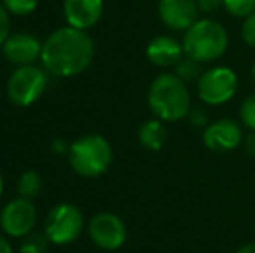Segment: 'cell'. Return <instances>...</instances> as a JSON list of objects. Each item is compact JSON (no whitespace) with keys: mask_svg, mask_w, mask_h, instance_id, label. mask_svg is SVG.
Returning a JSON list of instances; mask_svg holds the SVG:
<instances>
[{"mask_svg":"<svg viewBox=\"0 0 255 253\" xmlns=\"http://www.w3.org/2000/svg\"><path fill=\"white\" fill-rule=\"evenodd\" d=\"M240 118L243 127H247L250 132H255V92L243 99L240 106Z\"/></svg>","mask_w":255,"mask_h":253,"instance_id":"cell-20","label":"cell"},{"mask_svg":"<svg viewBox=\"0 0 255 253\" xmlns=\"http://www.w3.org/2000/svg\"><path fill=\"white\" fill-rule=\"evenodd\" d=\"M168 137L167 127L163 125V122L158 118L148 120L139 128V142L142 148H146L148 151H158L165 146Z\"/></svg>","mask_w":255,"mask_h":253,"instance_id":"cell-15","label":"cell"},{"mask_svg":"<svg viewBox=\"0 0 255 253\" xmlns=\"http://www.w3.org/2000/svg\"><path fill=\"white\" fill-rule=\"evenodd\" d=\"M148 104L153 115L161 122H179L188 118L191 109V95L188 85L175 73H161L151 82L148 90Z\"/></svg>","mask_w":255,"mask_h":253,"instance_id":"cell-2","label":"cell"},{"mask_svg":"<svg viewBox=\"0 0 255 253\" xmlns=\"http://www.w3.org/2000/svg\"><path fill=\"white\" fill-rule=\"evenodd\" d=\"M94 40L85 30L61 28L42 44V64L54 77H75L91 66Z\"/></svg>","mask_w":255,"mask_h":253,"instance_id":"cell-1","label":"cell"},{"mask_svg":"<svg viewBox=\"0 0 255 253\" xmlns=\"http://www.w3.org/2000/svg\"><path fill=\"white\" fill-rule=\"evenodd\" d=\"M229 37L226 28L219 21L202 17L184 31L182 47L188 58L198 63H214L226 54Z\"/></svg>","mask_w":255,"mask_h":253,"instance_id":"cell-3","label":"cell"},{"mask_svg":"<svg viewBox=\"0 0 255 253\" xmlns=\"http://www.w3.org/2000/svg\"><path fill=\"white\" fill-rule=\"evenodd\" d=\"M47 77L37 66H19L7 82V95L16 106H30L44 94Z\"/></svg>","mask_w":255,"mask_h":253,"instance_id":"cell-6","label":"cell"},{"mask_svg":"<svg viewBox=\"0 0 255 253\" xmlns=\"http://www.w3.org/2000/svg\"><path fill=\"white\" fill-rule=\"evenodd\" d=\"M49 247V238L40 233H33L24 236V241L21 245V253H45Z\"/></svg>","mask_w":255,"mask_h":253,"instance_id":"cell-18","label":"cell"},{"mask_svg":"<svg viewBox=\"0 0 255 253\" xmlns=\"http://www.w3.org/2000/svg\"><path fill=\"white\" fill-rule=\"evenodd\" d=\"M235 253H255V243H249V245H243L242 248H238Z\"/></svg>","mask_w":255,"mask_h":253,"instance_id":"cell-28","label":"cell"},{"mask_svg":"<svg viewBox=\"0 0 255 253\" xmlns=\"http://www.w3.org/2000/svg\"><path fill=\"white\" fill-rule=\"evenodd\" d=\"M0 253H12V247L5 238L0 236Z\"/></svg>","mask_w":255,"mask_h":253,"instance_id":"cell-27","label":"cell"},{"mask_svg":"<svg viewBox=\"0 0 255 253\" xmlns=\"http://www.w3.org/2000/svg\"><path fill=\"white\" fill-rule=\"evenodd\" d=\"M146 56L154 66L158 68H170L177 66V63L184 58V47L182 42L177 38L168 37V35H160L154 37L146 47Z\"/></svg>","mask_w":255,"mask_h":253,"instance_id":"cell-14","label":"cell"},{"mask_svg":"<svg viewBox=\"0 0 255 253\" xmlns=\"http://www.w3.org/2000/svg\"><path fill=\"white\" fill-rule=\"evenodd\" d=\"M37 222L35 205L26 198H17L7 203L0 213V226L10 238H24L31 233Z\"/></svg>","mask_w":255,"mask_h":253,"instance_id":"cell-9","label":"cell"},{"mask_svg":"<svg viewBox=\"0 0 255 253\" xmlns=\"http://www.w3.org/2000/svg\"><path fill=\"white\" fill-rule=\"evenodd\" d=\"M188 120L193 127L196 128H207L210 123H208V111L202 106H191L188 113Z\"/></svg>","mask_w":255,"mask_h":253,"instance_id":"cell-22","label":"cell"},{"mask_svg":"<svg viewBox=\"0 0 255 253\" xmlns=\"http://www.w3.org/2000/svg\"><path fill=\"white\" fill-rule=\"evenodd\" d=\"M2 191H3V179H2V173H0V196H2Z\"/></svg>","mask_w":255,"mask_h":253,"instance_id":"cell-30","label":"cell"},{"mask_svg":"<svg viewBox=\"0 0 255 253\" xmlns=\"http://www.w3.org/2000/svg\"><path fill=\"white\" fill-rule=\"evenodd\" d=\"M103 0H64L68 24L77 30L92 28L103 16Z\"/></svg>","mask_w":255,"mask_h":253,"instance_id":"cell-13","label":"cell"},{"mask_svg":"<svg viewBox=\"0 0 255 253\" xmlns=\"http://www.w3.org/2000/svg\"><path fill=\"white\" fill-rule=\"evenodd\" d=\"M222 7L231 16L245 19L252 12H255V0H224V5Z\"/></svg>","mask_w":255,"mask_h":253,"instance_id":"cell-19","label":"cell"},{"mask_svg":"<svg viewBox=\"0 0 255 253\" xmlns=\"http://www.w3.org/2000/svg\"><path fill=\"white\" fill-rule=\"evenodd\" d=\"M238 75L228 66H214L205 70L196 84V92L207 106H222L238 92Z\"/></svg>","mask_w":255,"mask_h":253,"instance_id":"cell-5","label":"cell"},{"mask_svg":"<svg viewBox=\"0 0 255 253\" xmlns=\"http://www.w3.org/2000/svg\"><path fill=\"white\" fill-rule=\"evenodd\" d=\"M89 236L99 248L108 252L118 250L127 240V227L115 213H98L89 222Z\"/></svg>","mask_w":255,"mask_h":253,"instance_id":"cell-8","label":"cell"},{"mask_svg":"<svg viewBox=\"0 0 255 253\" xmlns=\"http://www.w3.org/2000/svg\"><path fill=\"white\" fill-rule=\"evenodd\" d=\"M37 5L38 0H3V7L16 16H26V14L33 12Z\"/></svg>","mask_w":255,"mask_h":253,"instance_id":"cell-21","label":"cell"},{"mask_svg":"<svg viewBox=\"0 0 255 253\" xmlns=\"http://www.w3.org/2000/svg\"><path fill=\"white\" fill-rule=\"evenodd\" d=\"M250 75H252V80L255 82V63L252 64V68H250Z\"/></svg>","mask_w":255,"mask_h":253,"instance_id":"cell-29","label":"cell"},{"mask_svg":"<svg viewBox=\"0 0 255 253\" xmlns=\"http://www.w3.org/2000/svg\"><path fill=\"white\" fill-rule=\"evenodd\" d=\"M84 217L75 205L61 203L54 206L45 219V236L54 245H68L80 236Z\"/></svg>","mask_w":255,"mask_h":253,"instance_id":"cell-7","label":"cell"},{"mask_svg":"<svg viewBox=\"0 0 255 253\" xmlns=\"http://www.w3.org/2000/svg\"><path fill=\"white\" fill-rule=\"evenodd\" d=\"M10 19H9V10L3 5H0V45L5 44V40L10 37Z\"/></svg>","mask_w":255,"mask_h":253,"instance_id":"cell-24","label":"cell"},{"mask_svg":"<svg viewBox=\"0 0 255 253\" xmlns=\"http://www.w3.org/2000/svg\"><path fill=\"white\" fill-rule=\"evenodd\" d=\"M198 2L196 0H160L158 14L168 30L186 31L191 28L198 17Z\"/></svg>","mask_w":255,"mask_h":253,"instance_id":"cell-11","label":"cell"},{"mask_svg":"<svg viewBox=\"0 0 255 253\" xmlns=\"http://www.w3.org/2000/svg\"><path fill=\"white\" fill-rule=\"evenodd\" d=\"M17 191L21 198L31 199L42 191V177L37 172H26L21 175L17 182Z\"/></svg>","mask_w":255,"mask_h":253,"instance_id":"cell-17","label":"cell"},{"mask_svg":"<svg viewBox=\"0 0 255 253\" xmlns=\"http://www.w3.org/2000/svg\"><path fill=\"white\" fill-rule=\"evenodd\" d=\"M3 56L9 63L17 66H28L42 56V45L33 35L14 33L2 45Z\"/></svg>","mask_w":255,"mask_h":253,"instance_id":"cell-12","label":"cell"},{"mask_svg":"<svg viewBox=\"0 0 255 253\" xmlns=\"http://www.w3.org/2000/svg\"><path fill=\"white\" fill-rule=\"evenodd\" d=\"M113 160L110 142L98 134L84 135L70 148V165L84 177H98L106 172Z\"/></svg>","mask_w":255,"mask_h":253,"instance_id":"cell-4","label":"cell"},{"mask_svg":"<svg viewBox=\"0 0 255 253\" xmlns=\"http://www.w3.org/2000/svg\"><path fill=\"white\" fill-rule=\"evenodd\" d=\"M203 68H202V63L195 61V59L188 58V56H184V58L181 59V61L177 63V66H175V75H177L179 78H181L182 82H198L200 77L203 75Z\"/></svg>","mask_w":255,"mask_h":253,"instance_id":"cell-16","label":"cell"},{"mask_svg":"<svg viewBox=\"0 0 255 253\" xmlns=\"http://www.w3.org/2000/svg\"><path fill=\"white\" fill-rule=\"evenodd\" d=\"M196 2H198V9L205 14L215 12L224 5V0H196Z\"/></svg>","mask_w":255,"mask_h":253,"instance_id":"cell-25","label":"cell"},{"mask_svg":"<svg viewBox=\"0 0 255 253\" xmlns=\"http://www.w3.org/2000/svg\"><path fill=\"white\" fill-rule=\"evenodd\" d=\"M242 38L249 47L255 49V12L243 19L242 24Z\"/></svg>","mask_w":255,"mask_h":253,"instance_id":"cell-23","label":"cell"},{"mask_svg":"<svg viewBox=\"0 0 255 253\" xmlns=\"http://www.w3.org/2000/svg\"><path fill=\"white\" fill-rule=\"evenodd\" d=\"M243 148L247 155L255 158V132H250L247 137H243Z\"/></svg>","mask_w":255,"mask_h":253,"instance_id":"cell-26","label":"cell"},{"mask_svg":"<svg viewBox=\"0 0 255 253\" xmlns=\"http://www.w3.org/2000/svg\"><path fill=\"white\" fill-rule=\"evenodd\" d=\"M203 144L214 153L235 151L243 142V130L238 122L231 118H221L203 128Z\"/></svg>","mask_w":255,"mask_h":253,"instance_id":"cell-10","label":"cell"}]
</instances>
